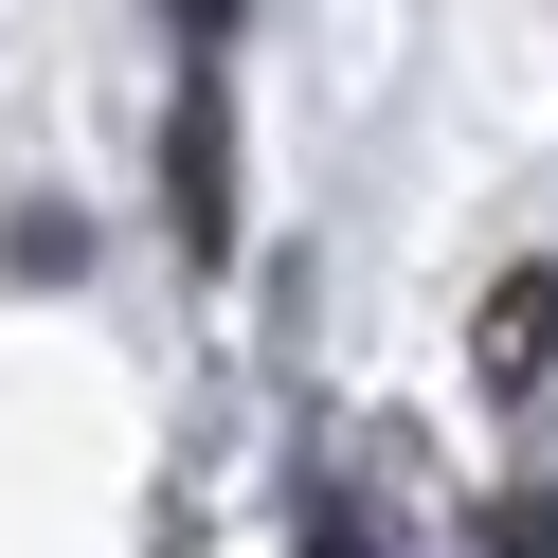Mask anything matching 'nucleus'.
Here are the masks:
<instances>
[{"label": "nucleus", "mask_w": 558, "mask_h": 558, "mask_svg": "<svg viewBox=\"0 0 558 558\" xmlns=\"http://www.w3.org/2000/svg\"><path fill=\"white\" fill-rule=\"evenodd\" d=\"M162 217H181V253H234V109H217V73L162 126Z\"/></svg>", "instance_id": "obj_1"}, {"label": "nucleus", "mask_w": 558, "mask_h": 558, "mask_svg": "<svg viewBox=\"0 0 558 558\" xmlns=\"http://www.w3.org/2000/svg\"><path fill=\"white\" fill-rule=\"evenodd\" d=\"M541 361H558V270H505L486 325H469V378L486 397H541Z\"/></svg>", "instance_id": "obj_2"}, {"label": "nucleus", "mask_w": 558, "mask_h": 558, "mask_svg": "<svg viewBox=\"0 0 558 558\" xmlns=\"http://www.w3.org/2000/svg\"><path fill=\"white\" fill-rule=\"evenodd\" d=\"M486 558H558V486H505L486 505Z\"/></svg>", "instance_id": "obj_3"}, {"label": "nucleus", "mask_w": 558, "mask_h": 558, "mask_svg": "<svg viewBox=\"0 0 558 558\" xmlns=\"http://www.w3.org/2000/svg\"><path fill=\"white\" fill-rule=\"evenodd\" d=\"M306 558H378V505H325V541H306Z\"/></svg>", "instance_id": "obj_4"}, {"label": "nucleus", "mask_w": 558, "mask_h": 558, "mask_svg": "<svg viewBox=\"0 0 558 558\" xmlns=\"http://www.w3.org/2000/svg\"><path fill=\"white\" fill-rule=\"evenodd\" d=\"M162 19H181V37H198V54H217V37H234V19H253V0H162Z\"/></svg>", "instance_id": "obj_5"}]
</instances>
